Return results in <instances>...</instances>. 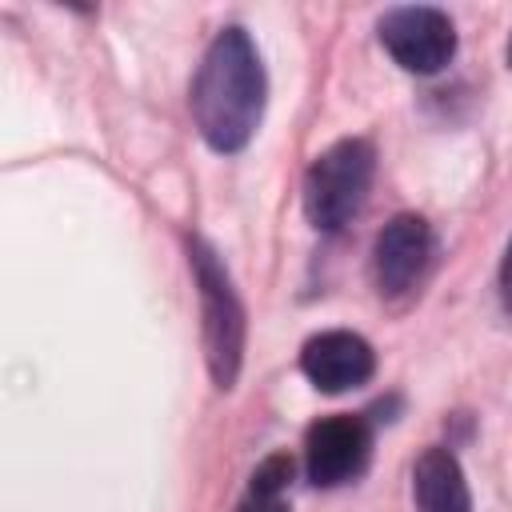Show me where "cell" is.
Masks as SVG:
<instances>
[{
  "label": "cell",
  "instance_id": "1",
  "mask_svg": "<svg viewBox=\"0 0 512 512\" xmlns=\"http://www.w3.org/2000/svg\"><path fill=\"white\" fill-rule=\"evenodd\" d=\"M264 92L268 84L256 44L244 28H224L208 44L192 84V120L208 148L240 152L264 116Z\"/></svg>",
  "mask_w": 512,
  "mask_h": 512
},
{
  "label": "cell",
  "instance_id": "2",
  "mask_svg": "<svg viewBox=\"0 0 512 512\" xmlns=\"http://www.w3.org/2000/svg\"><path fill=\"white\" fill-rule=\"evenodd\" d=\"M376 152L368 140H336L328 152H320L304 176V212L312 228L340 232L368 200L372 188Z\"/></svg>",
  "mask_w": 512,
  "mask_h": 512
},
{
  "label": "cell",
  "instance_id": "3",
  "mask_svg": "<svg viewBox=\"0 0 512 512\" xmlns=\"http://www.w3.org/2000/svg\"><path fill=\"white\" fill-rule=\"evenodd\" d=\"M188 256H192L200 308H204L208 368H212L216 388H232L240 376V360H244V308H240V296L228 280V268L220 264V256L200 236L188 240Z\"/></svg>",
  "mask_w": 512,
  "mask_h": 512
},
{
  "label": "cell",
  "instance_id": "4",
  "mask_svg": "<svg viewBox=\"0 0 512 512\" xmlns=\"http://www.w3.org/2000/svg\"><path fill=\"white\" fill-rule=\"evenodd\" d=\"M380 44L400 68L432 76L452 60L456 28L440 8L408 4V8H392L380 16Z\"/></svg>",
  "mask_w": 512,
  "mask_h": 512
},
{
  "label": "cell",
  "instance_id": "5",
  "mask_svg": "<svg viewBox=\"0 0 512 512\" xmlns=\"http://www.w3.org/2000/svg\"><path fill=\"white\" fill-rule=\"evenodd\" d=\"M368 452H372V436L360 416H324L308 428V440H304L308 480L316 488L348 484L352 476L364 472Z\"/></svg>",
  "mask_w": 512,
  "mask_h": 512
},
{
  "label": "cell",
  "instance_id": "6",
  "mask_svg": "<svg viewBox=\"0 0 512 512\" xmlns=\"http://www.w3.org/2000/svg\"><path fill=\"white\" fill-rule=\"evenodd\" d=\"M428 256H432V232L420 216H396L380 228L376 244H372V276H376V288L384 296H400L408 292L424 268H428Z\"/></svg>",
  "mask_w": 512,
  "mask_h": 512
},
{
  "label": "cell",
  "instance_id": "7",
  "mask_svg": "<svg viewBox=\"0 0 512 512\" xmlns=\"http://www.w3.org/2000/svg\"><path fill=\"white\" fill-rule=\"evenodd\" d=\"M300 368L320 392H348V388L368 384L376 356H372V344L364 336L332 328V332H320L304 344Z\"/></svg>",
  "mask_w": 512,
  "mask_h": 512
},
{
  "label": "cell",
  "instance_id": "8",
  "mask_svg": "<svg viewBox=\"0 0 512 512\" xmlns=\"http://www.w3.org/2000/svg\"><path fill=\"white\" fill-rule=\"evenodd\" d=\"M416 512H472L468 480L448 448H424L412 464Z\"/></svg>",
  "mask_w": 512,
  "mask_h": 512
},
{
  "label": "cell",
  "instance_id": "9",
  "mask_svg": "<svg viewBox=\"0 0 512 512\" xmlns=\"http://www.w3.org/2000/svg\"><path fill=\"white\" fill-rule=\"evenodd\" d=\"M288 480H292V456H288V452H276V456H268V460L252 472L248 492H252V496H280V492L288 488Z\"/></svg>",
  "mask_w": 512,
  "mask_h": 512
},
{
  "label": "cell",
  "instance_id": "10",
  "mask_svg": "<svg viewBox=\"0 0 512 512\" xmlns=\"http://www.w3.org/2000/svg\"><path fill=\"white\" fill-rule=\"evenodd\" d=\"M240 512H288V504L280 496H252L248 492V500L240 504Z\"/></svg>",
  "mask_w": 512,
  "mask_h": 512
},
{
  "label": "cell",
  "instance_id": "11",
  "mask_svg": "<svg viewBox=\"0 0 512 512\" xmlns=\"http://www.w3.org/2000/svg\"><path fill=\"white\" fill-rule=\"evenodd\" d=\"M500 296H504V308H512V240H508L504 260H500Z\"/></svg>",
  "mask_w": 512,
  "mask_h": 512
},
{
  "label": "cell",
  "instance_id": "12",
  "mask_svg": "<svg viewBox=\"0 0 512 512\" xmlns=\"http://www.w3.org/2000/svg\"><path fill=\"white\" fill-rule=\"evenodd\" d=\"M508 68H512V36H508Z\"/></svg>",
  "mask_w": 512,
  "mask_h": 512
}]
</instances>
